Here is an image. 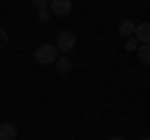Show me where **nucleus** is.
<instances>
[{
  "mask_svg": "<svg viewBox=\"0 0 150 140\" xmlns=\"http://www.w3.org/2000/svg\"><path fill=\"white\" fill-rule=\"evenodd\" d=\"M60 50L55 48V45H50V43H45V45H38L35 48V63H40V65H53L55 60L60 58Z\"/></svg>",
  "mask_w": 150,
  "mask_h": 140,
  "instance_id": "1",
  "label": "nucleus"
},
{
  "mask_svg": "<svg viewBox=\"0 0 150 140\" xmlns=\"http://www.w3.org/2000/svg\"><path fill=\"white\" fill-rule=\"evenodd\" d=\"M55 48H58L60 53H68V50H73V48H75V33H70V30L58 33V38H55Z\"/></svg>",
  "mask_w": 150,
  "mask_h": 140,
  "instance_id": "2",
  "label": "nucleus"
},
{
  "mask_svg": "<svg viewBox=\"0 0 150 140\" xmlns=\"http://www.w3.org/2000/svg\"><path fill=\"white\" fill-rule=\"evenodd\" d=\"M50 13L53 15H70L73 13V0H50Z\"/></svg>",
  "mask_w": 150,
  "mask_h": 140,
  "instance_id": "3",
  "label": "nucleus"
},
{
  "mask_svg": "<svg viewBox=\"0 0 150 140\" xmlns=\"http://www.w3.org/2000/svg\"><path fill=\"white\" fill-rule=\"evenodd\" d=\"M135 40L140 45H150V23H140L135 28Z\"/></svg>",
  "mask_w": 150,
  "mask_h": 140,
  "instance_id": "4",
  "label": "nucleus"
},
{
  "mask_svg": "<svg viewBox=\"0 0 150 140\" xmlns=\"http://www.w3.org/2000/svg\"><path fill=\"white\" fill-rule=\"evenodd\" d=\"M15 138H18L15 125H10V123H0V140H15Z\"/></svg>",
  "mask_w": 150,
  "mask_h": 140,
  "instance_id": "5",
  "label": "nucleus"
},
{
  "mask_svg": "<svg viewBox=\"0 0 150 140\" xmlns=\"http://www.w3.org/2000/svg\"><path fill=\"white\" fill-rule=\"evenodd\" d=\"M135 23L133 20H120V25H118V33L123 35V38H130V35H135Z\"/></svg>",
  "mask_w": 150,
  "mask_h": 140,
  "instance_id": "6",
  "label": "nucleus"
},
{
  "mask_svg": "<svg viewBox=\"0 0 150 140\" xmlns=\"http://www.w3.org/2000/svg\"><path fill=\"white\" fill-rule=\"evenodd\" d=\"M55 68H58L60 73H70V70H73V60L65 58V55H60V58L55 60Z\"/></svg>",
  "mask_w": 150,
  "mask_h": 140,
  "instance_id": "7",
  "label": "nucleus"
},
{
  "mask_svg": "<svg viewBox=\"0 0 150 140\" xmlns=\"http://www.w3.org/2000/svg\"><path fill=\"white\" fill-rule=\"evenodd\" d=\"M138 60L143 65H150V45H140L138 48Z\"/></svg>",
  "mask_w": 150,
  "mask_h": 140,
  "instance_id": "8",
  "label": "nucleus"
},
{
  "mask_svg": "<svg viewBox=\"0 0 150 140\" xmlns=\"http://www.w3.org/2000/svg\"><path fill=\"white\" fill-rule=\"evenodd\" d=\"M30 5L40 13V10H48V8H50V0H30Z\"/></svg>",
  "mask_w": 150,
  "mask_h": 140,
  "instance_id": "9",
  "label": "nucleus"
},
{
  "mask_svg": "<svg viewBox=\"0 0 150 140\" xmlns=\"http://www.w3.org/2000/svg\"><path fill=\"white\" fill-rule=\"evenodd\" d=\"M138 48H140V43L135 38H125V50H130V53H138Z\"/></svg>",
  "mask_w": 150,
  "mask_h": 140,
  "instance_id": "10",
  "label": "nucleus"
},
{
  "mask_svg": "<svg viewBox=\"0 0 150 140\" xmlns=\"http://www.w3.org/2000/svg\"><path fill=\"white\" fill-rule=\"evenodd\" d=\"M38 23H43V25L50 23V10H40V13H38Z\"/></svg>",
  "mask_w": 150,
  "mask_h": 140,
  "instance_id": "11",
  "label": "nucleus"
},
{
  "mask_svg": "<svg viewBox=\"0 0 150 140\" xmlns=\"http://www.w3.org/2000/svg\"><path fill=\"white\" fill-rule=\"evenodd\" d=\"M5 45H8V33L3 30V28H0V50L5 48Z\"/></svg>",
  "mask_w": 150,
  "mask_h": 140,
  "instance_id": "12",
  "label": "nucleus"
},
{
  "mask_svg": "<svg viewBox=\"0 0 150 140\" xmlns=\"http://www.w3.org/2000/svg\"><path fill=\"white\" fill-rule=\"evenodd\" d=\"M108 140H125V138H123V135H110Z\"/></svg>",
  "mask_w": 150,
  "mask_h": 140,
  "instance_id": "13",
  "label": "nucleus"
},
{
  "mask_svg": "<svg viewBox=\"0 0 150 140\" xmlns=\"http://www.w3.org/2000/svg\"><path fill=\"white\" fill-rule=\"evenodd\" d=\"M140 140H150V135H148V138H140Z\"/></svg>",
  "mask_w": 150,
  "mask_h": 140,
  "instance_id": "14",
  "label": "nucleus"
}]
</instances>
